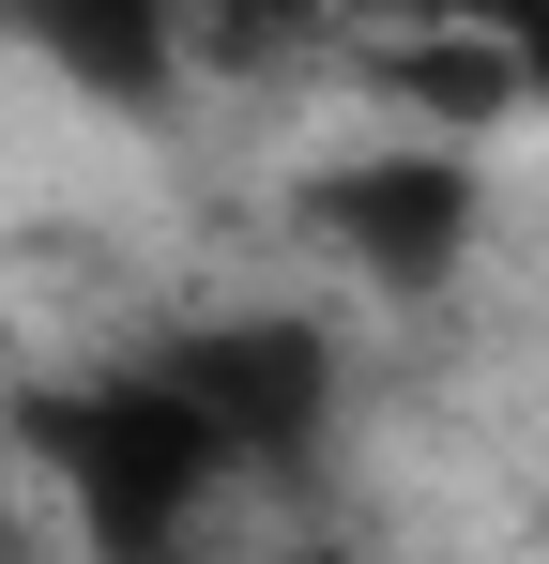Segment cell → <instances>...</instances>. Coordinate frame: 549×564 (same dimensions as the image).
<instances>
[{
	"mask_svg": "<svg viewBox=\"0 0 549 564\" xmlns=\"http://www.w3.org/2000/svg\"><path fill=\"white\" fill-rule=\"evenodd\" d=\"M260 564H366V550H336V534H290V550H260Z\"/></svg>",
	"mask_w": 549,
	"mask_h": 564,
	"instance_id": "9",
	"label": "cell"
},
{
	"mask_svg": "<svg viewBox=\"0 0 549 564\" xmlns=\"http://www.w3.org/2000/svg\"><path fill=\"white\" fill-rule=\"evenodd\" d=\"M366 93H381V107H412V138H458V153H473L488 122H519V62L428 0V15H412V31L366 62Z\"/></svg>",
	"mask_w": 549,
	"mask_h": 564,
	"instance_id": "5",
	"label": "cell"
},
{
	"mask_svg": "<svg viewBox=\"0 0 549 564\" xmlns=\"http://www.w3.org/2000/svg\"><path fill=\"white\" fill-rule=\"evenodd\" d=\"M305 229L352 260L381 305H443L488 245V169L458 138H366L336 169H305Z\"/></svg>",
	"mask_w": 549,
	"mask_h": 564,
	"instance_id": "3",
	"label": "cell"
},
{
	"mask_svg": "<svg viewBox=\"0 0 549 564\" xmlns=\"http://www.w3.org/2000/svg\"><path fill=\"white\" fill-rule=\"evenodd\" d=\"M443 15H458V31H488V46L519 62V107L549 122V0H443Z\"/></svg>",
	"mask_w": 549,
	"mask_h": 564,
	"instance_id": "7",
	"label": "cell"
},
{
	"mask_svg": "<svg viewBox=\"0 0 549 564\" xmlns=\"http://www.w3.org/2000/svg\"><path fill=\"white\" fill-rule=\"evenodd\" d=\"M0 564H46L31 550V473H15V443H0Z\"/></svg>",
	"mask_w": 549,
	"mask_h": 564,
	"instance_id": "8",
	"label": "cell"
},
{
	"mask_svg": "<svg viewBox=\"0 0 549 564\" xmlns=\"http://www.w3.org/2000/svg\"><path fill=\"white\" fill-rule=\"evenodd\" d=\"M0 31H15L62 93L122 107V122L183 93V15H169V0H0Z\"/></svg>",
	"mask_w": 549,
	"mask_h": 564,
	"instance_id": "4",
	"label": "cell"
},
{
	"mask_svg": "<svg viewBox=\"0 0 549 564\" xmlns=\"http://www.w3.org/2000/svg\"><path fill=\"white\" fill-rule=\"evenodd\" d=\"M0 443H15V473H31V488H62V519L92 534V564H183L198 503L229 488L214 427H198L153 367L31 381V397H0Z\"/></svg>",
	"mask_w": 549,
	"mask_h": 564,
	"instance_id": "1",
	"label": "cell"
},
{
	"mask_svg": "<svg viewBox=\"0 0 549 564\" xmlns=\"http://www.w3.org/2000/svg\"><path fill=\"white\" fill-rule=\"evenodd\" d=\"M169 15H183V77H290L336 31V0H169Z\"/></svg>",
	"mask_w": 549,
	"mask_h": 564,
	"instance_id": "6",
	"label": "cell"
},
{
	"mask_svg": "<svg viewBox=\"0 0 549 564\" xmlns=\"http://www.w3.org/2000/svg\"><path fill=\"white\" fill-rule=\"evenodd\" d=\"M138 367L214 427V458H229V473H321V443H336V336L290 321V305L183 321V336H153Z\"/></svg>",
	"mask_w": 549,
	"mask_h": 564,
	"instance_id": "2",
	"label": "cell"
}]
</instances>
